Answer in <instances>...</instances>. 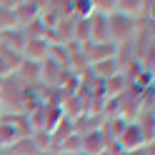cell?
Wrapping results in <instances>:
<instances>
[{"label": "cell", "instance_id": "cell-1", "mask_svg": "<svg viewBox=\"0 0 155 155\" xmlns=\"http://www.w3.org/2000/svg\"><path fill=\"white\" fill-rule=\"evenodd\" d=\"M108 35H110V40L115 45L130 43L133 35H135V20L128 18V15H123V13H118V10H113L108 15Z\"/></svg>", "mask_w": 155, "mask_h": 155}, {"label": "cell", "instance_id": "cell-2", "mask_svg": "<svg viewBox=\"0 0 155 155\" xmlns=\"http://www.w3.org/2000/svg\"><path fill=\"white\" fill-rule=\"evenodd\" d=\"M115 143H118L125 153L138 150V148H143V145H150V143H145V135H143V130H140L135 123H128V128L123 130V135H120Z\"/></svg>", "mask_w": 155, "mask_h": 155}, {"label": "cell", "instance_id": "cell-3", "mask_svg": "<svg viewBox=\"0 0 155 155\" xmlns=\"http://www.w3.org/2000/svg\"><path fill=\"white\" fill-rule=\"evenodd\" d=\"M48 53H50V40L45 38H35V40H25L23 48V58L25 60H33V63H43Z\"/></svg>", "mask_w": 155, "mask_h": 155}, {"label": "cell", "instance_id": "cell-4", "mask_svg": "<svg viewBox=\"0 0 155 155\" xmlns=\"http://www.w3.org/2000/svg\"><path fill=\"white\" fill-rule=\"evenodd\" d=\"M15 75L20 78L25 85H40V63H33V60H25L23 58V63L18 65Z\"/></svg>", "mask_w": 155, "mask_h": 155}, {"label": "cell", "instance_id": "cell-5", "mask_svg": "<svg viewBox=\"0 0 155 155\" xmlns=\"http://www.w3.org/2000/svg\"><path fill=\"white\" fill-rule=\"evenodd\" d=\"M88 73H90L93 78H98L100 83H105V80L113 78L115 73H120V68H118V63H115V58H110V60H100V63L88 65Z\"/></svg>", "mask_w": 155, "mask_h": 155}, {"label": "cell", "instance_id": "cell-6", "mask_svg": "<svg viewBox=\"0 0 155 155\" xmlns=\"http://www.w3.org/2000/svg\"><path fill=\"white\" fill-rule=\"evenodd\" d=\"M25 33L20 30V28H13V30H5V33H0V45L3 48H10V50L15 53H23V48H25Z\"/></svg>", "mask_w": 155, "mask_h": 155}, {"label": "cell", "instance_id": "cell-7", "mask_svg": "<svg viewBox=\"0 0 155 155\" xmlns=\"http://www.w3.org/2000/svg\"><path fill=\"white\" fill-rule=\"evenodd\" d=\"M15 3H0V33L5 30H13V28H18V20H15Z\"/></svg>", "mask_w": 155, "mask_h": 155}, {"label": "cell", "instance_id": "cell-8", "mask_svg": "<svg viewBox=\"0 0 155 155\" xmlns=\"http://www.w3.org/2000/svg\"><path fill=\"white\" fill-rule=\"evenodd\" d=\"M55 155H78V153H63V150H55Z\"/></svg>", "mask_w": 155, "mask_h": 155}]
</instances>
